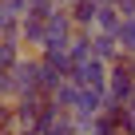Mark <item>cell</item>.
<instances>
[{"label": "cell", "mask_w": 135, "mask_h": 135, "mask_svg": "<svg viewBox=\"0 0 135 135\" xmlns=\"http://www.w3.org/2000/svg\"><path fill=\"white\" fill-rule=\"evenodd\" d=\"M131 91H135V72H131L127 56H119V60L107 68V91H103V95H107L111 103H127Z\"/></svg>", "instance_id": "obj_1"}, {"label": "cell", "mask_w": 135, "mask_h": 135, "mask_svg": "<svg viewBox=\"0 0 135 135\" xmlns=\"http://www.w3.org/2000/svg\"><path fill=\"white\" fill-rule=\"evenodd\" d=\"M72 84L76 88H84V91H107V64L103 60H84V64H76L72 68Z\"/></svg>", "instance_id": "obj_2"}, {"label": "cell", "mask_w": 135, "mask_h": 135, "mask_svg": "<svg viewBox=\"0 0 135 135\" xmlns=\"http://www.w3.org/2000/svg\"><path fill=\"white\" fill-rule=\"evenodd\" d=\"M72 16H68V12H52L48 20H44V48H68V44H72Z\"/></svg>", "instance_id": "obj_3"}, {"label": "cell", "mask_w": 135, "mask_h": 135, "mask_svg": "<svg viewBox=\"0 0 135 135\" xmlns=\"http://www.w3.org/2000/svg\"><path fill=\"white\" fill-rule=\"evenodd\" d=\"M12 84H16V95H40V60H16Z\"/></svg>", "instance_id": "obj_4"}, {"label": "cell", "mask_w": 135, "mask_h": 135, "mask_svg": "<svg viewBox=\"0 0 135 135\" xmlns=\"http://www.w3.org/2000/svg\"><path fill=\"white\" fill-rule=\"evenodd\" d=\"M91 56L95 60H103L107 68L119 60V44H115V36H107V32H91Z\"/></svg>", "instance_id": "obj_5"}, {"label": "cell", "mask_w": 135, "mask_h": 135, "mask_svg": "<svg viewBox=\"0 0 135 135\" xmlns=\"http://www.w3.org/2000/svg\"><path fill=\"white\" fill-rule=\"evenodd\" d=\"M95 12H99L95 0H76L68 16H72V24H76V28H91V24H95Z\"/></svg>", "instance_id": "obj_6"}, {"label": "cell", "mask_w": 135, "mask_h": 135, "mask_svg": "<svg viewBox=\"0 0 135 135\" xmlns=\"http://www.w3.org/2000/svg\"><path fill=\"white\" fill-rule=\"evenodd\" d=\"M20 44H40L44 48V20L40 16H20Z\"/></svg>", "instance_id": "obj_7"}, {"label": "cell", "mask_w": 135, "mask_h": 135, "mask_svg": "<svg viewBox=\"0 0 135 135\" xmlns=\"http://www.w3.org/2000/svg\"><path fill=\"white\" fill-rule=\"evenodd\" d=\"M115 44H119V56H135V16L119 20V28H115Z\"/></svg>", "instance_id": "obj_8"}, {"label": "cell", "mask_w": 135, "mask_h": 135, "mask_svg": "<svg viewBox=\"0 0 135 135\" xmlns=\"http://www.w3.org/2000/svg\"><path fill=\"white\" fill-rule=\"evenodd\" d=\"M68 60H72V68L84 64V60H91V32L72 36V44H68Z\"/></svg>", "instance_id": "obj_9"}, {"label": "cell", "mask_w": 135, "mask_h": 135, "mask_svg": "<svg viewBox=\"0 0 135 135\" xmlns=\"http://www.w3.org/2000/svg\"><path fill=\"white\" fill-rule=\"evenodd\" d=\"M76 95H80V88H76L72 80H64V84L52 91V103H56L60 111H72V107H76Z\"/></svg>", "instance_id": "obj_10"}, {"label": "cell", "mask_w": 135, "mask_h": 135, "mask_svg": "<svg viewBox=\"0 0 135 135\" xmlns=\"http://www.w3.org/2000/svg\"><path fill=\"white\" fill-rule=\"evenodd\" d=\"M119 12L115 8H107V4H99V12H95V32H107V36H115V28H119Z\"/></svg>", "instance_id": "obj_11"}, {"label": "cell", "mask_w": 135, "mask_h": 135, "mask_svg": "<svg viewBox=\"0 0 135 135\" xmlns=\"http://www.w3.org/2000/svg\"><path fill=\"white\" fill-rule=\"evenodd\" d=\"M20 60V40H0V72H12Z\"/></svg>", "instance_id": "obj_12"}, {"label": "cell", "mask_w": 135, "mask_h": 135, "mask_svg": "<svg viewBox=\"0 0 135 135\" xmlns=\"http://www.w3.org/2000/svg\"><path fill=\"white\" fill-rule=\"evenodd\" d=\"M44 135H76V119L68 111H56V119L44 127Z\"/></svg>", "instance_id": "obj_13"}, {"label": "cell", "mask_w": 135, "mask_h": 135, "mask_svg": "<svg viewBox=\"0 0 135 135\" xmlns=\"http://www.w3.org/2000/svg\"><path fill=\"white\" fill-rule=\"evenodd\" d=\"M16 127V115H12V103L0 99V131H12Z\"/></svg>", "instance_id": "obj_14"}, {"label": "cell", "mask_w": 135, "mask_h": 135, "mask_svg": "<svg viewBox=\"0 0 135 135\" xmlns=\"http://www.w3.org/2000/svg\"><path fill=\"white\" fill-rule=\"evenodd\" d=\"M16 95V84H12V72H0V99H12Z\"/></svg>", "instance_id": "obj_15"}, {"label": "cell", "mask_w": 135, "mask_h": 135, "mask_svg": "<svg viewBox=\"0 0 135 135\" xmlns=\"http://www.w3.org/2000/svg\"><path fill=\"white\" fill-rule=\"evenodd\" d=\"M95 4H107V8H115V4H119V0H95Z\"/></svg>", "instance_id": "obj_16"}, {"label": "cell", "mask_w": 135, "mask_h": 135, "mask_svg": "<svg viewBox=\"0 0 135 135\" xmlns=\"http://www.w3.org/2000/svg\"><path fill=\"white\" fill-rule=\"evenodd\" d=\"M76 135H91V131H76Z\"/></svg>", "instance_id": "obj_17"}]
</instances>
